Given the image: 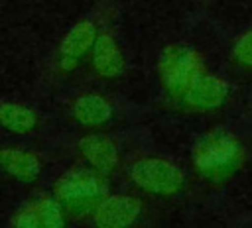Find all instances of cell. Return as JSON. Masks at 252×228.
<instances>
[{"instance_id": "obj_12", "label": "cell", "mask_w": 252, "mask_h": 228, "mask_svg": "<svg viewBox=\"0 0 252 228\" xmlns=\"http://www.w3.org/2000/svg\"><path fill=\"white\" fill-rule=\"evenodd\" d=\"M41 124L39 112L22 102H0V128L12 136H32Z\"/></svg>"}, {"instance_id": "obj_2", "label": "cell", "mask_w": 252, "mask_h": 228, "mask_svg": "<svg viewBox=\"0 0 252 228\" xmlns=\"http://www.w3.org/2000/svg\"><path fill=\"white\" fill-rule=\"evenodd\" d=\"M126 181L134 193L159 200H171L185 193L187 173L169 157L144 153L136 155L126 167Z\"/></svg>"}, {"instance_id": "obj_7", "label": "cell", "mask_w": 252, "mask_h": 228, "mask_svg": "<svg viewBox=\"0 0 252 228\" xmlns=\"http://www.w3.org/2000/svg\"><path fill=\"white\" fill-rule=\"evenodd\" d=\"M98 31L100 28L93 20H79L65 31V35L61 37L55 49V61H53L55 73L59 77H71L87 63Z\"/></svg>"}, {"instance_id": "obj_15", "label": "cell", "mask_w": 252, "mask_h": 228, "mask_svg": "<svg viewBox=\"0 0 252 228\" xmlns=\"http://www.w3.org/2000/svg\"><path fill=\"white\" fill-rule=\"evenodd\" d=\"M10 228H41L39 224V218L35 214V208H33V202H26L22 204L10 218Z\"/></svg>"}, {"instance_id": "obj_11", "label": "cell", "mask_w": 252, "mask_h": 228, "mask_svg": "<svg viewBox=\"0 0 252 228\" xmlns=\"http://www.w3.org/2000/svg\"><path fill=\"white\" fill-rule=\"evenodd\" d=\"M0 171L18 183L33 185L43 173V159L28 147L4 145L0 147Z\"/></svg>"}, {"instance_id": "obj_14", "label": "cell", "mask_w": 252, "mask_h": 228, "mask_svg": "<svg viewBox=\"0 0 252 228\" xmlns=\"http://www.w3.org/2000/svg\"><path fill=\"white\" fill-rule=\"evenodd\" d=\"M230 63L238 71L252 73V26L246 28L230 47Z\"/></svg>"}, {"instance_id": "obj_6", "label": "cell", "mask_w": 252, "mask_h": 228, "mask_svg": "<svg viewBox=\"0 0 252 228\" xmlns=\"http://www.w3.org/2000/svg\"><path fill=\"white\" fill-rule=\"evenodd\" d=\"M77 157L87 169L112 181L122 171V149L114 136L102 130H87L75 143Z\"/></svg>"}, {"instance_id": "obj_4", "label": "cell", "mask_w": 252, "mask_h": 228, "mask_svg": "<svg viewBox=\"0 0 252 228\" xmlns=\"http://www.w3.org/2000/svg\"><path fill=\"white\" fill-rule=\"evenodd\" d=\"M203 55L199 49L187 43H169L165 45L156 61V77L161 88V94L177 104L183 92L189 88L193 79L205 69Z\"/></svg>"}, {"instance_id": "obj_5", "label": "cell", "mask_w": 252, "mask_h": 228, "mask_svg": "<svg viewBox=\"0 0 252 228\" xmlns=\"http://www.w3.org/2000/svg\"><path fill=\"white\" fill-rule=\"evenodd\" d=\"M230 100V83L205 67L177 100V110L189 116H209L220 112Z\"/></svg>"}, {"instance_id": "obj_10", "label": "cell", "mask_w": 252, "mask_h": 228, "mask_svg": "<svg viewBox=\"0 0 252 228\" xmlns=\"http://www.w3.org/2000/svg\"><path fill=\"white\" fill-rule=\"evenodd\" d=\"M71 118L85 130H104L116 116V108L108 96L87 90L73 98L71 102Z\"/></svg>"}, {"instance_id": "obj_1", "label": "cell", "mask_w": 252, "mask_h": 228, "mask_svg": "<svg viewBox=\"0 0 252 228\" xmlns=\"http://www.w3.org/2000/svg\"><path fill=\"white\" fill-rule=\"evenodd\" d=\"M248 157L244 142L226 128H213L191 147L193 175L209 189L226 187L244 167Z\"/></svg>"}, {"instance_id": "obj_13", "label": "cell", "mask_w": 252, "mask_h": 228, "mask_svg": "<svg viewBox=\"0 0 252 228\" xmlns=\"http://www.w3.org/2000/svg\"><path fill=\"white\" fill-rule=\"evenodd\" d=\"M41 228H67L71 218L53 195H41L32 200Z\"/></svg>"}, {"instance_id": "obj_16", "label": "cell", "mask_w": 252, "mask_h": 228, "mask_svg": "<svg viewBox=\"0 0 252 228\" xmlns=\"http://www.w3.org/2000/svg\"><path fill=\"white\" fill-rule=\"evenodd\" d=\"M250 98H252V92H250Z\"/></svg>"}, {"instance_id": "obj_3", "label": "cell", "mask_w": 252, "mask_h": 228, "mask_svg": "<svg viewBox=\"0 0 252 228\" xmlns=\"http://www.w3.org/2000/svg\"><path fill=\"white\" fill-rule=\"evenodd\" d=\"M110 193V179L85 165L63 171L51 187V195L61 202L71 220H87Z\"/></svg>"}, {"instance_id": "obj_8", "label": "cell", "mask_w": 252, "mask_h": 228, "mask_svg": "<svg viewBox=\"0 0 252 228\" xmlns=\"http://www.w3.org/2000/svg\"><path fill=\"white\" fill-rule=\"evenodd\" d=\"M148 208L140 193H108L91 214L93 228H134Z\"/></svg>"}, {"instance_id": "obj_9", "label": "cell", "mask_w": 252, "mask_h": 228, "mask_svg": "<svg viewBox=\"0 0 252 228\" xmlns=\"http://www.w3.org/2000/svg\"><path fill=\"white\" fill-rule=\"evenodd\" d=\"M89 71L94 79L98 81H118L128 67V59L124 53L122 43L118 41V37L114 35V31L100 28L94 45L91 49V55L87 59Z\"/></svg>"}]
</instances>
